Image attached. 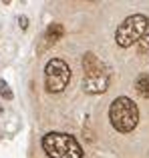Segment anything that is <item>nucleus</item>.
Here are the masks:
<instances>
[{"label":"nucleus","instance_id":"nucleus-7","mask_svg":"<svg viewBox=\"0 0 149 158\" xmlns=\"http://www.w3.org/2000/svg\"><path fill=\"white\" fill-rule=\"evenodd\" d=\"M63 34H65L63 24H59V22L48 24L47 32H44V38H43V40H47V42H44V48H47L48 44H55L56 40H61V38H63Z\"/></svg>","mask_w":149,"mask_h":158},{"label":"nucleus","instance_id":"nucleus-12","mask_svg":"<svg viewBox=\"0 0 149 158\" xmlns=\"http://www.w3.org/2000/svg\"><path fill=\"white\" fill-rule=\"evenodd\" d=\"M0 112H2V106H0Z\"/></svg>","mask_w":149,"mask_h":158},{"label":"nucleus","instance_id":"nucleus-9","mask_svg":"<svg viewBox=\"0 0 149 158\" xmlns=\"http://www.w3.org/2000/svg\"><path fill=\"white\" fill-rule=\"evenodd\" d=\"M0 96H2L4 100H12V90H10V86H8L6 80H0Z\"/></svg>","mask_w":149,"mask_h":158},{"label":"nucleus","instance_id":"nucleus-11","mask_svg":"<svg viewBox=\"0 0 149 158\" xmlns=\"http://www.w3.org/2000/svg\"><path fill=\"white\" fill-rule=\"evenodd\" d=\"M18 26L22 28V30H26V28H28V18H26L24 14H20V16H18Z\"/></svg>","mask_w":149,"mask_h":158},{"label":"nucleus","instance_id":"nucleus-1","mask_svg":"<svg viewBox=\"0 0 149 158\" xmlns=\"http://www.w3.org/2000/svg\"><path fill=\"white\" fill-rule=\"evenodd\" d=\"M109 120H111L115 130L123 132V134H125V132H131L139 122L137 104L127 96L115 98V100L111 102V108H109Z\"/></svg>","mask_w":149,"mask_h":158},{"label":"nucleus","instance_id":"nucleus-5","mask_svg":"<svg viewBox=\"0 0 149 158\" xmlns=\"http://www.w3.org/2000/svg\"><path fill=\"white\" fill-rule=\"evenodd\" d=\"M109 80H111V70L105 66L103 70L83 78V90L89 94H103L109 88Z\"/></svg>","mask_w":149,"mask_h":158},{"label":"nucleus","instance_id":"nucleus-10","mask_svg":"<svg viewBox=\"0 0 149 158\" xmlns=\"http://www.w3.org/2000/svg\"><path fill=\"white\" fill-rule=\"evenodd\" d=\"M139 46H137V50H139V54H149V34H145L141 40H139Z\"/></svg>","mask_w":149,"mask_h":158},{"label":"nucleus","instance_id":"nucleus-6","mask_svg":"<svg viewBox=\"0 0 149 158\" xmlns=\"http://www.w3.org/2000/svg\"><path fill=\"white\" fill-rule=\"evenodd\" d=\"M103 68H105V64H103L93 52H87L85 56H83V70H85V76L95 74V72H99V70H103Z\"/></svg>","mask_w":149,"mask_h":158},{"label":"nucleus","instance_id":"nucleus-2","mask_svg":"<svg viewBox=\"0 0 149 158\" xmlns=\"http://www.w3.org/2000/svg\"><path fill=\"white\" fill-rule=\"evenodd\" d=\"M43 148L51 158H81L83 148L73 136L63 132H48L43 138Z\"/></svg>","mask_w":149,"mask_h":158},{"label":"nucleus","instance_id":"nucleus-8","mask_svg":"<svg viewBox=\"0 0 149 158\" xmlns=\"http://www.w3.org/2000/svg\"><path fill=\"white\" fill-rule=\"evenodd\" d=\"M135 90L141 98H149V74H141L135 80Z\"/></svg>","mask_w":149,"mask_h":158},{"label":"nucleus","instance_id":"nucleus-4","mask_svg":"<svg viewBox=\"0 0 149 158\" xmlns=\"http://www.w3.org/2000/svg\"><path fill=\"white\" fill-rule=\"evenodd\" d=\"M69 80H71V68L65 60L61 58H52L48 60L47 68H44V86H47L48 92L56 94L63 92L67 88Z\"/></svg>","mask_w":149,"mask_h":158},{"label":"nucleus","instance_id":"nucleus-3","mask_svg":"<svg viewBox=\"0 0 149 158\" xmlns=\"http://www.w3.org/2000/svg\"><path fill=\"white\" fill-rule=\"evenodd\" d=\"M147 26H149V18L145 14H133L119 24L117 32H115V40L121 48H129L147 34Z\"/></svg>","mask_w":149,"mask_h":158}]
</instances>
